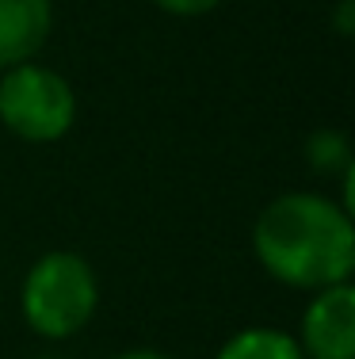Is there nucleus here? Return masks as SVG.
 Instances as JSON below:
<instances>
[{
	"label": "nucleus",
	"mask_w": 355,
	"mask_h": 359,
	"mask_svg": "<svg viewBox=\"0 0 355 359\" xmlns=\"http://www.w3.org/2000/svg\"><path fill=\"white\" fill-rule=\"evenodd\" d=\"M260 268L294 290H325L351 283L355 222L328 195L286 191L260 210L252 226Z\"/></svg>",
	"instance_id": "obj_1"
},
{
	"label": "nucleus",
	"mask_w": 355,
	"mask_h": 359,
	"mask_svg": "<svg viewBox=\"0 0 355 359\" xmlns=\"http://www.w3.org/2000/svg\"><path fill=\"white\" fill-rule=\"evenodd\" d=\"M20 306L42 340H69L92 321L99 306L96 271L77 252H46L31 264Z\"/></svg>",
	"instance_id": "obj_2"
},
{
	"label": "nucleus",
	"mask_w": 355,
	"mask_h": 359,
	"mask_svg": "<svg viewBox=\"0 0 355 359\" xmlns=\"http://www.w3.org/2000/svg\"><path fill=\"white\" fill-rule=\"evenodd\" d=\"M77 118V92L62 73L39 62L12 65L0 76V123L23 142H57Z\"/></svg>",
	"instance_id": "obj_3"
},
{
	"label": "nucleus",
	"mask_w": 355,
	"mask_h": 359,
	"mask_svg": "<svg viewBox=\"0 0 355 359\" xmlns=\"http://www.w3.org/2000/svg\"><path fill=\"white\" fill-rule=\"evenodd\" d=\"M294 340L306 359H355V287L336 283L314 290Z\"/></svg>",
	"instance_id": "obj_4"
},
{
	"label": "nucleus",
	"mask_w": 355,
	"mask_h": 359,
	"mask_svg": "<svg viewBox=\"0 0 355 359\" xmlns=\"http://www.w3.org/2000/svg\"><path fill=\"white\" fill-rule=\"evenodd\" d=\"M54 27L50 0H0V69L23 65L46 46Z\"/></svg>",
	"instance_id": "obj_5"
},
{
	"label": "nucleus",
	"mask_w": 355,
	"mask_h": 359,
	"mask_svg": "<svg viewBox=\"0 0 355 359\" xmlns=\"http://www.w3.org/2000/svg\"><path fill=\"white\" fill-rule=\"evenodd\" d=\"M218 359H306L298 340L286 329H272V325H252L241 329L218 348Z\"/></svg>",
	"instance_id": "obj_6"
},
{
	"label": "nucleus",
	"mask_w": 355,
	"mask_h": 359,
	"mask_svg": "<svg viewBox=\"0 0 355 359\" xmlns=\"http://www.w3.org/2000/svg\"><path fill=\"white\" fill-rule=\"evenodd\" d=\"M306 161L321 176H336V172L344 176L348 168H355L351 165V145L340 130H317L314 138L306 142Z\"/></svg>",
	"instance_id": "obj_7"
},
{
	"label": "nucleus",
	"mask_w": 355,
	"mask_h": 359,
	"mask_svg": "<svg viewBox=\"0 0 355 359\" xmlns=\"http://www.w3.org/2000/svg\"><path fill=\"white\" fill-rule=\"evenodd\" d=\"M157 8H165L168 15H207L214 12L222 0H153Z\"/></svg>",
	"instance_id": "obj_8"
},
{
	"label": "nucleus",
	"mask_w": 355,
	"mask_h": 359,
	"mask_svg": "<svg viewBox=\"0 0 355 359\" xmlns=\"http://www.w3.org/2000/svg\"><path fill=\"white\" fill-rule=\"evenodd\" d=\"M351 0H340V20H336V31H340V35H351Z\"/></svg>",
	"instance_id": "obj_9"
},
{
	"label": "nucleus",
	"mask_w": 355,
	"mask_h": 359,
	"mask_svg": "<svg viewBox=\"0 0 355 359\" xmlns=\"http://www.w3.org/2000/svg\"><path fill=\"white\" fill-rule=\"evenodd\" d=\"M115 359H172V355L153 352V348H130V352H123V355H115Z\"/></svg>",
	"instance_id": "obj_10"
},
{
	"label": "nucleus",
	"mask_w": 355,
	"mask_h": 359,
	"mask_svg": "<svg viewBox=\"0 0 355 359\" xmlns=\"http://www.w3.org/2000/svg\"><path fill=\"white\" fill-rule=\"evenodd\" d=\"M42 359H62V355H42Z\"/></svg>",
	"instance_id": "obj_11"
}]
</instances>
